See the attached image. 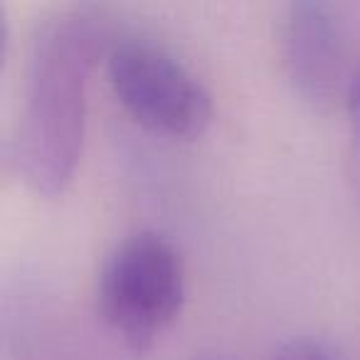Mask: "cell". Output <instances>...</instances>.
Listing matches in <instances>:
<instances>
[{
  "label": "cell",
  "mask_w": 360,
  "mask_h": 360,
  "mask_svg": "<svg viewBox=\"0 0 360 360\" xmlns=\"http://www.w3.org/2000/svg\"><path fill=\"white\" fill-rule=\"evenodd\" d=\"M116 25L91 6H65L37 18L22 52L20 96L3 155L32 193L55 198L77 173L86 136L89 79Z\"/></svg>",
  "instance_id": "cell-1"
},
{
  "label": "cell",
  "mask_w": 360,
  "mask_h": 360,
  "mask_svg": "<svg viewBox=\"0 0 360 360\" xmlns=\"http://www.w3.org/2000/svg\"><path fill=\"white\" fill-rule=\"evenodd\" d=\"M186 294V257L165 232L150 227L116 242L96 279L101 319L139 353L178 319Z\"/></svg>",
  "instance_id": "cell-2"
},
{
  "label": "cell",
  "mask_w": 360,
  "mask_h": 360,
  "mask_svg": "<svg viewBox=\"0 0 360 360\" xmlns=\"http://www.w3.org/2000/svg\"><path fill=\"white\" fill-rule=\"evenodd\" d=\"M104 67L119 104L146 129L195 139L212 121V91L155 37L119 27Z\"/></svg>",
  "instance_id": "cell-3"
},
{
  "label": "cell",
  "mask_w": 360,
  "mask_h": 360,
  "mask_svg": "<svg viewBox=\"0 0 360 360\" xmlns=\"http://www.w3.org/2000/svg\"><path fill=\"white\" fill-rule=\"evenodd\" d=\"M276 52L291 89L316 111L345 104L355 62L340 11L328 0H291L276 20Z\"/></svg>",
  "instance_id": "cell-4"
},
{
  "label": "cell",
  "mask_w": 360,
  "mask_h": 360,
  "mask_svg": "<svg viewBox=\"0 0 360 360\" xmlns=\"http://www.w3.org/2000/svg\"><path fill=\"white\" fill-rule=\"evenodd\" d=\"M345 129H348V139H345V168H348V180L353 188V195L360 205V60L355 62L353 79L348 86V96H345Z\"/></svg>",
  "instance_id": "cell-5"
},
{
  "label": "cell",
  "mask_w": 360,
  "mask_h": 360,
  "mask_svg": "<svg viewBox=\"0 0 360 360\" xmlns=\"http://www.w3.org/2000/svg\"><path fill=\"white\" fill-rule=\"evenodd\" d=\"M269 360H343V355L323 335L294 333L274 345Z\"/></svg>",
  "instance_id": "cell-6"
},
{
  "label": "cell",
  "mask_w": 360,
  "mask_h": 360,
  "mask_svg": "<svg viewBox=\"0 0 360 360\" xmlns=\"http://www.w3.org/2000/svg\"><path fill=\"white\" fill-rule=\"evenodd\" d=\"M193 360H225L220 353H200V355H195Z\"/></svg>",
  "instance_id": "cell-7"
}]
</instances>
